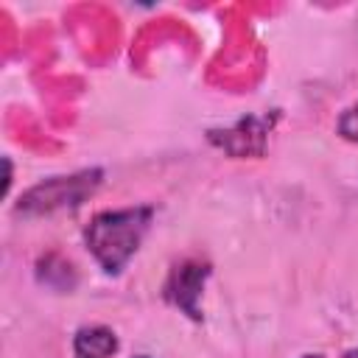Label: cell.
<instances>
[{
  "mask_svg": "<svg viewBox=\"0 0 358 358\" xmlns=\"http://www.w3.org/2000/svg\"><path fill=\"white\" fill-rule=\"evenodd\" d=\"M151 207H126V210H103L92 215L84 229L87 249L101 263L106 274H120L131 255L140 249L148 227Z\"/></svg>",
  "mask_w": 358,
  "mask_h": 358,
  "instance_id": "6da1fadb",
  "label": "cell"
},
{
  "mask_svg": "<svg viewBox=\"0 0 358 358\" xmlns=\"http://www.w3.org/2000/svg\"><path fill=\"white\" fill-rule=\"evenodd\" d=\"M101 171H78L70 176H50L39 185H34L31 190H25L20 196L17 210L25 215H45V213H56L64 207H78L87 196H92L101 185Z\"/></svg>",
  "mask_w": 358,
  "mask_h": 358,
  "instance_id": "7a4b0ae2",
  "label": "cell"
},
{
  "mask_svg": "<svg viewBox=\"0 0 358 358\" xmlns=\"http://www.w3.org/2000/svg\"><path fill=\"white\" fill-rule=\"evenodd\" d=\"M210 277V266L201 260H182L179 266H173L168 282H165V296L185 310L190 319H201L199 310V296L204 288V280Z\"/></svg>",
  "mask_w": 358,
  "mask_h": 358,
  "instance_id": "3957f363",
  "label": "cell"
},
{
  "mask_svg": "<svg viewBox=\"0 0 358 358\" xmlns=\"http://www.w3.org/2000/svg\"><path fill=\"white\" fill-rule=\"evenodd\" d=\"M73 352L76 358H112L117 352V336L103 324L81 327L73 338Z\"/></svg>",
  "mask_w": 358,
  "mask_h": 358,
  "instance_id": "277c9868",
  "label": "cell"
},
{
  "mask_svg": "<svg viewBox=\"0 0 358 358\" xmlns=\"http://www.w3.org/2000/svg\"><path fill=\"white\" fill-rule=\"evenodd\" d=\"M338 134H341L344 140L358 143V101L338 117Z\"/></svg>",
  "mask_w": 358,
  "mask_h": 358,
  "instance_id": "5b68a950",
  "label": "cell"
},
{
  "mask_svg": "<svg viewBox=\"0 0 358 358\" xmlns=\"http://www.w3.org/2000/svg\"><path fill=\"white\" fill-rule=\"evenodd\" d=\"M344 358H358V350H347V352H344Z\"/></svg>",
  "mask_w": 358,
  "mask_h": 358,
  "instance_id": "8992f818",
  "label": "cell"
},
{
  "mask_svg": "<svg viewBox=\"0 0 358 358\" xmlns=\"http://www.w3.org/2000/svg\"><path fill=\"white\" fill-rule=\"evenodd\" d=\"M302 358H324V355H319V352H313V355H302Z\"/></svg>",
  "mask_w": 358,
  "mask_h": 358,
  "instance_id": "52a82bcc",
  "label": "cell"
},
{
  "mask_svg": "<svg viewBox=\"0 0 358 358\" xmlns=\"http://www.w3.org/2000/svg\"><path fill=\"white\" fill-rule=\"evenodd\" d=\"M134 358H151V355H134Z\"/></svg>",
  "mask_w": 358,
  "mask_h": 358,
  "instance_id": "ba28073f",
  "label": "cell"
}]
</instances>
